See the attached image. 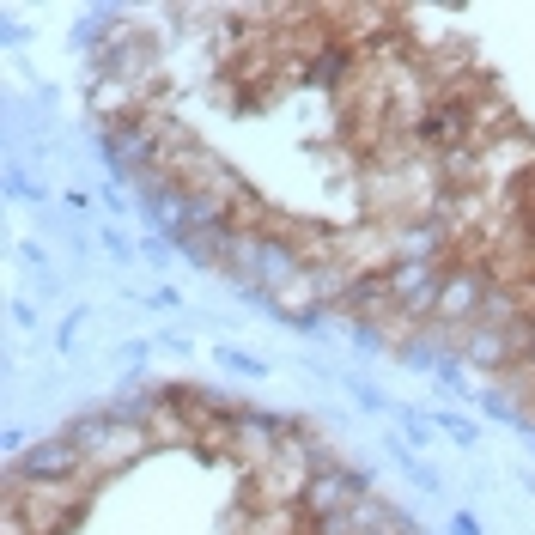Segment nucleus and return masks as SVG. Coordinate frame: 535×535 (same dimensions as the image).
Wrapping results in <instances>:
<instances>
[{"label":"nucleus","mask_w":535,"mask_h":535,"mask_svg":"<svg viewBox=\"0 0 535 535\" xmlns=\"http://www.w3.org/2000/svg\"><path fill=\"white\" fill-rule=\"evenodd\" d=\"M67 438L86 450L92 469H122V463H134L140 450H152V438H146V414H140V420H134V414H92V420L73 426Z\"/></svg>","instance_id":"nucleus-1"},{"label":"nucleus","mask_w":535,"mask_h":535,"mask_svg":"<svg viewBox=\"0 0 535 535\" xmlns=\"http://www.w3.org/2000/svg\"><path fill=\"white\" fill-rule=\"evenodd\" d=\"M86 475H92L86 450L61 432V438H43V444H31V450L19 456V463H13V475H7V481H19V487H80Z\"/></svg>","instance_id":"nucleus-2"}]
</instances>
